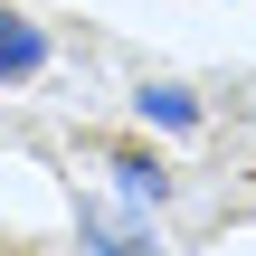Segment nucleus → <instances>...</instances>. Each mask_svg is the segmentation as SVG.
I'll return each mask as SVG.
<instances>
[{
    "label": "nucleus",
    "mask_w": 256,
    "mask_h": 256,
    "mask_svg": "<svg viewBox=\"0 0 256 256\" xmlns=\"http://www.w3.org/2000/svg\"><path fill=\"white\" fill-rule=\"evenodd\" d=\"M48 48H38V28H19V19H0V76H28Z\"/></svg>",
    "instance_id": "1"
}]
</instances>
